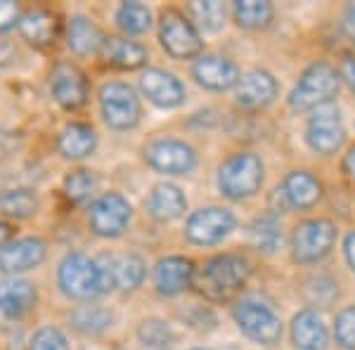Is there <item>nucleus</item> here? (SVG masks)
Listing matches in <instances>:
<instances>
[{
  "mask_svg": "<svg viewBox=\"0 0 355 350\" xmlns=\"http://www.w3.org/2000/svg\"><path fill=\"white\" fill-rule=\"evenodd\" d=\"M251 277L249 261L237 254H220L211 258L202 268V272L194 274L199 291L211 301H227L237 291L244 289V284Z\"/></svg>",
  "mask_w": 355,
  "mask_h": 350,
  "instance_id": "nucleus-1",
  "label": "nucleus"
},
{
  "mask_svg": "<svg viewBox=\"0 0 355 350\" xmlns=\"http://www.w3.org/2000/svg\"><path fill=\"white\" fill-rule=\"evenodd\" d=\"M341 88V73L329 62H315L301 73L299 83L289 95V105L296 112H313V109L334 102Z\"/></svg>",
  "mask_w": 355,
  "mask_h": 350,
  "instance_id": "nucleus-2",
  "label": "nucleus"
},
{
  "mask_svg": "<svg viewBox=\"0 0 355 350\" xmlns=\"http://www.w3.org/2000/svg\"><path fill=\"white\" fill-rule=\"evenodd\" d=\"M263 177H266V168L259 154L239 152L232 154L218 168V189L223 197L242 202L259 192L263 187Z\"/></svg>",
  "mask_w": 355,
  "mask_h": 350,
  "instance_id": "nucleus-3",
  "label": "nucleus"
},
{
  "mask_svg": "<svg viewBox=\"0 0 355 350\" xmlns=\"http://www.w3.org/2000/svg\"><path fill=\"white\" fill-rule=\"evenodd\" d=\"M60 286L69 298L76 301H93L100 294H105L100 265L85 254H69L60 263Z\"/></svg>",
  "mask_w": 355,
  "mask_h": 350,
  "instance_id": "nucleus-4",
  "label": "nucleus"
},
{
  "mask_svg": "<svg viewBox=\"0 0 355 350\" xmlns=\"http://www.w3.org/2000/svg\"><path fill=\"white\" fill-rule=\"evenodd\" d=\"M336 242V227L324 218H311L294 227L291 234V256L301 265L320 263Z\"/></svg>",
  "mask_w": 355,
  "mask_h": 350,
  "instance_id": "nucleus-5",
  "label": "nucleus"
},
{
  "mask_svg": "<svg viewBox=\"0 0 355 350\" xmlns=\"http://www.w3.org/2000/svg\"><path fill=\"white\" fill-rule=\"evenodd\" d=\"M234 322L242 329V334L261 346H272L282 338V322L279 315L270 306L254 298H244L234 306Z\"/></svg>",
  "mask_w": 355,
  "mask_h": 350,
  "instance_id": "nucleus-6",
  "label": "nucleus"
},
{
  "mask_svg": "<svg viewBox=\"0 0 355 350\" xmlns=\"http://www.w3.org/2000/svg\"><path fill=\"white\" fill-rule=\"evenodd\" d=\"M159 41L173 60H192L202 53L204 43L197 26L178 10H166L159 21Z\"/></svg>",
  "mask_w": 355,
  "mask_h": 350,
  "instance_id": "nucleus-7",
  "label": "nucleus"
},
{
  "mask_svg": "<svg viewBox=\"0 0 355 350\" xmlns=\"http://www.w3.org/2000/svg\"><path fill=\"white\" fill-rule=\"evenodd\" d=\"M102 116L114 130H130L140 123L142 105L140 97L128 83H107L100 90Z\"/></svg>",
  "mask_w": 355,
  "mask_h": 350,
  "instance_id": "nucleus-8",
  "label": "nucleus"
},
{
  "mask_svg": "<svg viewBox=\"0 0 355 350\" xmlns=\"http://www.w3.org/2000/svg\"><path fill=\"white\" fill-rule=\"evenodd\" d=\"M306 140L318 154H334L343 147L346 128L341 121V109L334 102L313 109V116L308 119Z\"/></svg>",
  "mask_w": 355,
  "mask_h": 350,
  "instance_id": "nucleus-9",
  "label": "nucleus"
},
{
  "mask_svg": "<svg viewBox=\"0 0 355 350\" xmlns=\"http://www.w3.org/2000/svg\"><path fill=\"white\" fill-rule=\"evenodd\" d=\"M130 216H133V209H130L128 199L116 192H107L100 199H95L93 206H90L88 220H90V229H93L97 237L114 239V237H121L125 232Z\"/></svg>",
  "mask_w": 355,
  "mask_h": 350,
  "instance_id": "nucleus-10",
  "label": "nucleus"
},
{
  "mask_svg": "<svg viewBox=\"0 0 355 350\" xmlns=\"http://www.w3.org/2000/svg\"><path fill=\"white\" fill-rule=\"evenodd\" d=\"M234 225L237 220H234L232 211L220 209V206H206L187 218L185 234L197 246H214L220 244L234 229Z\"/></svg>",
  "mask_w": 355,
  "mask_h": 350,
  "instance_id": "nucleus-11",
  "label": "nucleus"
},
{
  "mask_svg": "<svg viewBox=\"0 0 355 350\" xmlns=\"http://www.w3.org/2000/svg\"><path fill=\"white\" fill-rule=\"evenodd\" d=\"M145 159L154 170L166 175H185L197 166V154L187 142L157 140L145 149Z\"/></svg>",
  "mask_w": 355,
  "mask_h": 350,
  "instance_id": "nucleus-12",
  "label": "nucleus"
},
{
  "mask_svg": "<svg viewBox=\"0 0 355 350\" xmlns=\"http://www.w3.org/2000/svg\"><path fill=\"white\" fill-rule=\"evenodd\" d=\"M105 284V294L112 291L114 286L123 291H133L145 279V261L135 254H119V256H102L97 261Z\"/></svg>",
  "mask_w": 355,
  "mask_h": 350,
  "instance_id": "nucleus-13",
  "label": "nucleus"
},
{
  "mask_svg": "<svg viewBox=\"0 0 355 350\" xmlns=\"http://www.w3.org/2000/svg\"><path fill=\"white\" fill-rule=\"evenodd\" d=\"M50 88H53V97L64 109H78L88 100L85 73L71 62H62L55 67L53 76H50Z\"/></svg>",
  "mask_w": 355,
  "mask_h": 350,
  "instance_id": "nucleus-14",
  "label": "nucleus"
},
{
  "mask_svg": "<svg viewBox=\"0 0 355 350\" xmlns=\"http://www.w3.org/2000/svg\"><path fill=\"white\" fill-rule=\"evenodd\" d=\"M140 90L152 105L162 109H175L185 102V85L164 69H147L140 76Z\"/></svg>",
  "mask_w": 355,
  "mask_h": 350,
  "instance_id": "nucleus-15",
  "label": "nucleus"
},
{
  "mask_svg": "<svg viewBox=\"0 0 355 350\" xmlns=\"http://www.w3.org/2000/svg\"><path fill=\"white\" fill-rule=\"evenodd\" d=\"M192 76L202 88L206 90H230L237 88L239 83V69L234 62H230L227 57L220 55H204L194 62L192 67Z\"/></svg>",
  "mask_w": 355,
  "mask_h": 350,
  "instance_id": "nucleus-16",
  "label": "nucleus"
},
{
  "mask_svg": "<svg viewBox=\"0 0 355 350\" xmlns=\"http://www.w3.org/2000/svg\"><path fill=\"white\" fill-rule=\"evenodd\" d=\"M48 246L38 237L17 239V242L8 244L0 249V270L10 277L19 272H28V270L38 268L45 261Z\"/></svg>",
  "mask_w": 355,
  "mask_h": 350,
  "instance_id": "nucleus-17",
  "label": "nucleus"
},
{
  "mask_svg": "<svg viewBox=\"0 0 355 350\" xmlns=\"http://www.w3.org/2000/svg\"><path fill=\"white\" fill-rule=\"evenodd\" d=\"M279 85L275 76L266 69H254V71L244 73L237 83V105L256 112V109H266L277 97Z\"/></svg>",
  "mask_w": 355,
  "mask_h": 350,
  "instance_id": "nucleus-18",
  "label": "nucleus"
},
{
  "mask_svg": "<svg viewBox=\"0 0 355 350\" xmlns=\"http://www.w3.org/2000/svg\"><path fill=\"white\" fill-rule=\"evenodd\" d=\"M194 263L185 256H168L154 265V286L162 296H178L194 282Z\"/></svg>",
  "mask_w": 355,
  "mask_h": 350,
  "instance_id": "nucleus-19",
  "label": "nucleus"
},
{
  "mask_svg": "<svg viewBox=\"0 0 355 350\" xmlns=\"http://www.w3.org/2000/svg\"><path fill=\"white\" fill-rule=\"evenodd\" d=\"M282 194L289 209L308 211L322 199V182L308 170H291L282 182Z\"/></svg>",
  "mask_w": 355,
  "mask_h": 350,
  "instance_id": "nucleus-20",
  "label": "nucleus"
},
{
  "mask_svg": "<svg viewBox=\"0 0 355 350\" xmlns=\"http://www.w3.org/2000/svg\"><path fill=\"white\" fill-rule=\"evenodd\" d=\"M291 341L299 350H324L329 341L327 324L315 310H301L291 320Z\"/></svg>",
  "mask_w": 355,
  "mask_h": 350,
  "instance_id": "nucleus-21",
  "label": "nucleus"
},
{
  "mask_svg": "<svg viewBox=\"0 0 355 350\" xmlns=\"http://www.w3.org/2000/svg\"><path fill=\"white\" fill-rule=\"evenodd\" d=\"M36 286L26 279L8 277L0 282V313L5 317H21L36 306Z\"/></svg>",
  "mask_w": 355,
  "mask_h": 350,
  "instance_id": "nucleus-22",
  "label": "nucleus"
},
{
  "mask_svg": "<svg viewBox=\"0 0 355 350\" xmlns=\"http://www.w3.org/2000/svg\"><path fill=\"white\" fill-rule=\"evenodd\" d=\"M147 211H150V216L157 218V220L171 222V220H178V218L187 211V199L178 185L162 182V185L154 187L150 192V197H147Z\"/></svg>",
  "mask_w": 355,
  "mask_h": 350,
  "instance_id": "nucleus-23",
  "label": "nucleus"
},
{
  "mask_svg": "<svg viewBox=\"0 0 355 350\" xmlns=\"http://www.w3.org/2000/svg\"><path fill=\"white\" fill-rule=\"evenodd\" d=\"M107 38L102 36L100 26L88 17H73L69 24V50L76 57H90L102 53Z\"/></svg>",
  "mask_w": 355,
  "mask_h": 350,
  "instance_id": "nucleus-24",
  "label": "nucleus"
},
{
  "mask_svg": "<svg viewBox=\"0 0 355 350\" xmlns=\"http://www.w3.org/2000/svg\"><path fill=\"white\" fill-rule=\"evenodd\" d=\"M95 147H97V135L85 123L67 125L60 133V137H57V149L67 159H85L95 152Z\"/></svg>",
  "mask_w": 355,
  "mask_h": 350,
  "instance_id": "nucleus-25",
  "label": "nucleus"
},
{
  "mask_svg": "<svg viewBox=\"0 0 355 350\" xmlns=\"http://www.w3.org/2000/svg\"><path fill=\"white\" fill-rule=\"evenodd\" d=\"M19 31L31 45H50L57 38V17L50 15L48 10H31V12L21 15Z\"/></svg>",
  "mask_w": 355,
  "mask_h": 350,
  "instance_id": "nucleus-26",
  "label": "nucleus"
},
{
  "mask_svg": "<svg viewBox=\"0 0 355 350\" xmlns=\"http://www.w3.org/2000/svg\"><path fill=\"white\" fill-rule=\"evenodd\" d=\"M102 55L110 64L119 69H140L147 64V50L135 41H125V38H107Z\"/></svg>",
  "mask_w": 355,
  "mask_h": 350,
  "instance_id": "nucleus-27",
  "label": "nucleus"
},
{
  "mask_svg": "<svg viewBox=\"0 0 355 350\" xmlns=\"http://www.w3.org/2000/svg\"><path fill=\"white\" fill-rule=\"evenodd\" d=\"M249 242L256 251L261 254H275L282 244V227L275 220V216H263L256 218L249 225Z\"/></svg>",
  "mask_w": 355,
  "mask_h": 350,
  "instance_id": "nucleus-28",
  "label": "nucleus"
},
{
  "mask_svg": "<svg viewBox=\"0 0 355 350\" xmlns=\"http://www.w3.org/2000/svg\"><path fill=\"white\" fill-rule=\"evenodd\" d=\"M232 15L242 28H266L272 21L275 8L268 0H239L234 3Z\"/></svg>",
  "mask_w": 355,
  "mask_h": 350,
  "instance_id": "nucleus-29",
  "label": "nucleus"
},
{
  "mask_svg": "<svg viewBox=\"0 0 355 350\" xmlns=\"http://www.w3.org/2000/svg\"><path fill=\"white\" fill-rule=\"evenodd\" d=\"M38 209V199L31 189H8L0 194V213L10 218H31Z\"/></svg>",
  "mask_w": 355,
  "mask_h": 350,
  "instance_id": "nucleus-30",
  "label": "nucleus"
},
{
  "mask_svg": "<svg viewBox=\"0 0 355 350\" xmlns=\"http://www.w3.org/2000/svg\"><path fill=\"white\" fill-rule=\"evenodd\" d=\"M116 24L121 31L130 33V36H140V33H145L152 26V12L142 3H123L116 10Z\"/></svg>",
  "mask_w": 355,
  "mask_h": 350,
  "instance_id": "nucleus-31",
  "label": "nucleus"
},
{
  "mask_svg": "<svg viewBox=\"0 0 355 350\" xmlns=\"http://www.w3.org/2000/svg\"><path fill=\"white\" fill-rule=\"evenodd\" d=\"M71 322L83 334H100L112 324V315L100 306H78L71 313Z\"/></svg>",
  "mask_w": 355,
  "mask_h": 350,
  "instance_id": "nucleus-32",
  "label": "nucleus"
},
{
  "mask_svg": "<svg viewBox=\"0 0 355 350\" xmlns=\"http://www.w3.org/2000/svg\"><path fill=\"white\" fill-rule=\"evenodd\" d=\"M137 338L142 341V346L154 348V350H166L173 346V331L171 326L162 322V320H145L137 329Z\"/></svg>",
  "mask_w": 355,
  "mask_h": 350,
  "instance_id": "nucleus-33",
  "label": "nucleus"
},
{
  "mask_svg": "<svg viewBox=\"0 0 355 350\" xmlns=\"http://www.w3.org/2000/svg\"><path fill=\"white\" fill-rule=\"evenodd\" d=\"M190 12L199 28L204 31H220L225 24V5L216 3V0H204V3H192Z\"/></svg>",
  "mask_w": 355,
  "mask_h": 350,
  "instance_id": "nucleus-34",
  "label": "nucleus"
},
{
  "mask_svg": "<svg viewBox=\"0 0 355 350\" xmlns=\"http://www.w3.org/2000/svg\"><path fill=\"white\" fill-rule=\"evenodd\" d=\"M95 187H97L95 175L90 173V170H85V168L73 170V173H69L64 177V194L76 204L90 199V194L95 192Z\"/></svg>",
  "mask_w": 355,
  "mask_h": 350,
  "instance_id": "nucleus-35",
  "label": "nucleus"
},
{
  "mask_svg": "<svg viewBox=\"0 0 355 350\" xmlns=\"http://www.w3.org/2000/svg\"><path fill=\"white\" fill-rule=\"evenodd\" d=\"M308 301L318 308H329L334 303V298L339 296V289H336V282L329 277H313L308 282Z\"/></svg>",
  "mask_w": 355,
  "mask_h": 350,
  "instance_id": "nucleus-36",
  "label": "nucleus"
},
{
  "mask_svg": "<svg viewBox=\"0 0 355 350\" xmlns=\"http://www.w3.org/2000/svg\"><path fill=\"white\" fill-rule=\"evenodd\" d=\"M334 336L336 343L346 350H355V306L343 308L336 315V324H334Z\"/></svg>",
  "mask_w": 355,
  "mask_h": 350,
  "instance_id": "nucleus-37",
  "label": "nucleus"
},
{
  "mask_svg": "<svg viewBox=\"0 0 355 350\" xmlns=\"http://www.w3.org/2000/svg\"><path fill=\"white\" fill-rule=\"evenodd\" d=\"M28 350H69V341L57 326H43L33 334Z\"/></svg>",
  "mask_w": 355,
  "mask_h": 350,
  "instance_id": "nucleus-38",
  "label": "nucleus"
},
{
  "mask_svg": "<svg viewBox=\"0 0 355 350\" xmlns=\"http://www.w3.org/2000/svg\"><path fill=\"white\" fill-rule=\"evenodd\" d=\"M19 8L12 0H0V33L10 31L15 24H19Z\"/></svg>",
  "mask_w": 355,
  "mask_h": 350,
  "instance_id": "nucleus-39",
  "label": "nucleus"
},
{
  "mask_svg": "<svg viewBox=\"0 0 355 350\" xmlns=\"http://www.w3.org/2000/svg\"><path fill=\"white\" fill-rule=\"evenodd\" d=\"M341 78L346 81L348 85H351V90L355 93V57L353 55H346L341 60Z\"/></svg>",
  "mask_w": 355,
  "mask_h": 350,
  "instance_id": "nucleus-40",
  "label": "nucleus"
},
{
  "mask_svg": "<svg viewBox=\"0 0 355 350\" xmlns=\"http://www.w3.org/2000/svg\"><path fill=\"white\" fill-rule=\"evenodd\" d=\"M343 33L355 45V3H351L343 12Z\"/></svg>",
  "mask_w": 355,
  "mask_h": 350,
  "instance_id": "nucleus-41",
  "label": "nucleus"
},
{
  "mask_svg": "<svg viewBox=\"0 0 355 350\" xmlns=\"http://www.w3.org/2000/svg\"><path fill=\"white\" fill-rule=\"evenodd\" d=\"M343 256H346V263L348 268L355 272V232H351L346 237V242H343Z\"/></svg>",
  "mask_w": 355,
  "mask_h": 350,
  "instance_id": "nucleus-42",
  "label": "nucleus"
},
{
  "mask_svg": "<svg viewBox=\"0 0 355 350\" xmlns=\"http://www.w3.org/2000/svg\"><path fill=\"white\" fill-rule=\"evenodd\" d=\"M343 170H346L351 180H355V145L348 149L346 159H343Z\"/></svg>",
  "mask_w": 355,
  "mask_h": 350,
  "instance_id": "nucleus-43",
  "label": "nucleus"
},
{
  "mask_svg": "<svg viewBox=\"0 0 355 350\" xmlns=\"http://www.w3.org/2000/svg\"><path fill=\"white\" fill-rule=\"evenodd\" d=\"M12 57H15V48L8 41H5V38H0V64L10 62Z\"/></svg>",
  "mask_w": 355,
  "mask_h": 350,
  "instance_id": "nucleus-44",
  "label": "nucleus"
},
{
  "mask_svg": "<svg viewBox=\"0 0 355 350\" xmlns=\"http://www.w3.org/2000/svg\"><path fill=\"white\" fill-rule=\"evenodd\" d=\"M10 225H5V222H0V249L3 246H8V239H10Z\"/></svg>",
  "mask_w": 355,
  "mask_h": 350,
  "instance_id": "nucleus-45",
  "label": "nucleus"
},
{
  "mask_svg": "<svg viewBox=\"0 0 355 350\" xmlns=\"http://www.w3.org/2000/svg\"><path fill=\"white\" fill-rule=\"evenodd\" d=\"M194 350H209V348H194Z\"/></svg>",
  "mask_w": 355,
  "mask_h": 350,
  "instance_id": "nucleus-46",
  "label": "nucleus"
}]
</instances>
